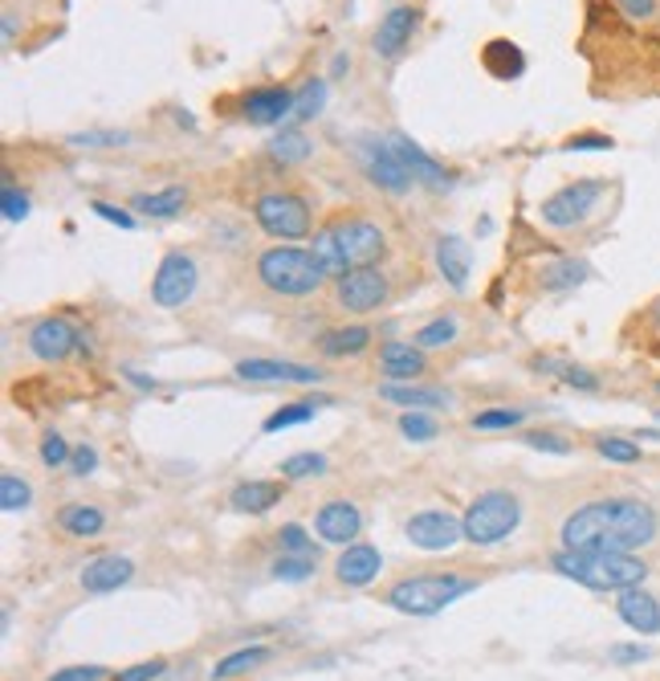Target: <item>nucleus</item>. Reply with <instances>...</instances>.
<instances>
[{
	"mask_svg": "<svg viewBox=\"0 0 660 681\" xmlns=\"http://www.w3.org/2000/svg\"><path fill=\"white\" fill-rule=\"evenodd\" d=\"M90 213H99L102 220H111V225H118V229H135V213H127V208H118V204L90 201Z\"/></svg>",
	"mask_w": 660,
	"mask_h": 681,
	"instance_id": "nucleus-50",
	"label": "nucleus"
},
{
	"mask_svg": "<svg viewBox=\"0 0 660 681\" xmlns=\"http://www.w3.org/2000/svg\"><path fill=\"white\" fill-rule=\"evenodd\" d=\"M315 258L330 277H343L346 270H363V265H379L388 253V232L367 217L334 220L327 229L315 232Z\"/></svg>",
	"mask_w": 660,
	"mask_h": 681,
	"instance_id": "nucleus-2",
	"label": "nucleus"
},
{
	"mask_svg": "<svg viewBox=\"0 0 660 681\" xmlns=\"http://www.w3.org/2000/svg\"><path fill=\"white\" fill-rule=\"evenodd\" d=\"M465 592H474V580H460L453 571H429V576H408V580L391 583L388 604L408 616H436Z\"/></svg>",
	"mask_w": 660,
	"mask_h": 681,
	"instance_id": "nucleus-5",
	"label": "nucleus"
},
{
	"mask_svg": "<svg viewBox=\"0 0 660 681\" xmlns=\"http://www.w3.org/2000/svg\"><path fill=\"white\" fill-rule=\"evenodd\" d=\"M517 519H522V502H517V493L510 490H486L477 493L469 510H465V543H474V547H493V543H502V538L514 535Z\"/></svg>",
	"mask_w": 660,
	"mask_h": 681,
	"instance_id": "nucleus-7",
	"label": "nucleus"
},
{
	"mask_svg": "<svg viewBox=\"0 0 660 681\" xmlns=\"http://www.w3.org/2000/svg\"><path fill=\"white\" fill-rule=\"evenodd\" d=\"M657 391H660V379H657Z\"/></svg>",
	"mask_w": 660,
	"mask_h": 681,
	"instance_id": "nucleus-62",
	"label": "nucleus"
},
{
	"mask_svg": "<svg viewBox=\"0 0 660 681\" xmlns=\"http://www.w3.org/2000/svg\"><path fill=\"white\" fill-rule=\"evenodd\" d=\"M277 502H282V481H241L229 493V507L241 514H265Z\"/></svg>",
	"mask_w": 660,
	"mask_h": 681,
	"instance_id": "nucleus-28",
	"label": "nucleus"
},
{
	"mask_svg": "<svg viewBox=\"0 0 660 681\" xmlns=\"http://www.w3.org/2000/svg\"><path fill=\"white\" fill-rule=\"evenodd\" d=\"M391 147H396V156H400V163L408 168V175H412V184H420V189L429 192H445L453 189V175H448V168L441 160H432L429 151L412 139V135H403V130H396L391 135Z\"/></svg>",
	"mask_w": 660,
	"mask_h": 681,
	"instance_id": "nucleus-16",
	"label": "nucleus"
},
{
	"mask_svg": "<svg viewBox=\"0 0 660 681\" xmlns=\"http://www.w3.org/2000/svg\"><path fill=\"white\" fill-rule=\"evenodd\" d=\"M94 469H99V450H94V445H87V441H82V445H73V457H70V474H73V478H90Z\"/></svg>",
	"mask_w": 660,
	"mask_h": 681,
	"instance_id": "nucleus-49",
	"label": "nucleus"
},
{
	"mask_svg": "<svg viewBox=\"0 0 660 681\" xmlns=\"http://www.w3.org/2000/svg\"><path fill=\"white\" fill-rule=\"evenodd\" d=\"M400 433L408 436V441L424 445V441H432V436L441 433V424H436V417L424 412V408H403L400 412Z\"/></svg>",
	"mask_w": 660,
	"mask_h": 681,
	"instance_id": "nucleus-38",
	"label": "nucleus"
},
{
	"mask_svg": "<svg viewBox=\"0 0 660 681\" xmlns=\"http://www.w3.org/2000/svg\"><path fill=\"white\" fill-rule=\"evenodd\" d=\"M130 576H135V564H130L127 555H99V559H90L82 567L78 583L94 595H106V592H118L123 583H130Z\"/></svg>",
	"mask_w": 660,
	"mask_h": 681,
	"instance_id": "nucleus-21",
	"label": "nucleus"
},
{
	"mask_svg": "<svg viewBox=\"0 0 660 681\" xmlns=\"http://www.w3.org/2000/svg\"><path fill=\"white\" fill-rule=\"evenodd\" d=\"M175 123H180V127H187V130H196V118L187 115V111H175Z\"/></svg>",
	"mask_w": 660,
	"mask_h": 681,
	"instance_id": "nucleus-58",
	"label": "nucleus"
},
{
	"mask_svg": "<svg viewBox=\"0 0 660 681\" xmlns=\"http://www.w3.org/2000/svg\"><path fill=\"white\" fill-rule=\"evenodd\" d=\"M196 282H201L196 258L184 253V249H172V253H163V261L156 265V277H151V303L163 306V310H175V306H184L187 298L196 294Z\"/></svg>",
	"mask_w": 660,
	"mask_h": 681,
	"instance_id": "nucleus-9",
	"label": "nucleus"
},
{
	"mask_svg": "<svg viewBox=\"0 0 660 681\" xmlns=\"http://www.w3.org/2000/svg\"><path fill=\"white\" fill-rule=\"evenodd\" d=\"M258 282L277 298H310V294L322 291L327 282V270L322 261L315 258V249H301V246H270L253 265Z\"/></svg>",
	"mask_w": 660,
	"mask_h": 681,
	"instance_id": "nucleus-4",
	"label": "nucleus"
},
{
	"mask_svg": "<svg viewBox=\"0 0 660 681\" xmlns=\"http://www.w3.org/2000/svg\"><path fill=\"white\" fill-rule=\"evenodd\" d=\"M457 339V319H448V315H441V319L424 322L417 334H412V343L424 351H436V348H448Z\"/></svg>",
	"mask_w": 660,
	"mask_h": 681,
	"instance_id": "nucleus-37",
	"label": "nucleus"
},
{
	"mask_svg": "<svg viewBox=\"0 0 660 681\" xmlns=\"http://www.w3.org/2000/svg\"><path fill=\"white\" fill-rule=\"evenodd\" d=\"M588 277H591V265L583 258H559V261H546L543 270H538V286L550 294H562L583 286Z\"/></svg>",
	"mask_w": 660,
	"mask_h": 681,
	"instance_id": "nucleus-27",
	"label": "nucleus"
},
{
	"mask_svg": "<svg viewBox=\"0 0 660 681\" xmlns=\"http://www.w3.org/2000/svg\"><path fill=\"white\" fill-rule=\"evenodd\" d=\"M355 156H360L363 175H367L379 192H388V196H403V192L412 189V175H408V168L400 163L391 139H363Z\"/></svg>",
	"mask_w": 660,
	"mask_h": 681,
	"instance_id": "nucleus-11",
	"label": "nucleus"
},
{
	"mask_svg": "<svg viewBox=\"0 0 660 681\" xmlns=\"http://www.w3.org/2000/svg\"><path fill=\"white\" fill-rule=\"evenodd\" d=\"M652 319H657V322H660V303H657V306H652Z\"/></svg>",
	"mask_w": 660,
	"mask_h": 681,
	"instance_id": "nucleus-61",
	"label": "nucleus"
},
{
	"mask_svg": "<svg viewBox=\"0 0 660 681\" xmlns=\"http://www.w3.org/2000/svg\"><path fill=\"white\" fill-rule=\"evenodd\" d=\"M403 535H408V543L412 547H420V552H453L460 538H465V522L453 519L448 510H420V514H412V519L403 522Z\"/></svg>",
	"mask_w": 660,
	"mask_h": 681,
	"instance_id": "nucleus-12",
	"label": "nucleus"
},
{
	"mask_svg": "<svg viewBox=\"0 0 660 681\" xmlns=\"http://www.w3.org/2000/svg\"><path fill=\"white\" fill-rule=\"evenodd\" d=\"M315 348L322 360H355V355H363V351L372 348V327H363V322H355V327H334V331L318 334Z\"/></svg>",
	"mask_w": 660,
	"mask_h": 681,
	"instance_id": "nucleus-24",
	"label": "nucleus"
},
{
	"mask_svg": "<svg viewBox=\"0 0 660 681\" xmlns=\"http://www.w3.org/2000/svg\"><path fill=\"white\" fill-rule=\"evenodd\" d=\"M270 661V649L265 645H244V649H232L225 652L213 669H208V681H232V678H244L249 669H258Z\"/></svg>",
	"mask_w": 660,
	"mask_h": 681,
	"instance_id": "nucleus-31",
	"label": "nucleus"
},
{
	"mask_svg": "<svg viewBox=\"0 0 660 681\" xmlns=\"http://www.w3.org/2000/svg\"><path fill=\"white\" fill-rule=\"evenodd\" d=\"M379 400H391V405L400 408H445L453 396L445 388H432V384H379Z\"/></svg>",
	"mask_w": 660,
	"mask_h": 681,
	"instance_id": "nucleus-25",
	"label": "nucleus"
},
{
	"mask_svg": "<svg viewBox=\"0 0 660 681\" xmlns=\"http://www.w3.org/2000/svg\"><path fill=\"white\" fill-rule=\"evenodd\" d=\"M315 567H318L315 555H277V559H273V580L301 583L315 576Z\"/></svg>",
	"mask_w": 660,
	"mask_h": 681,
	"instance_id": "nucleus-39",
	"label": "nucleus"
},
{
	"mask_svg": "<svg viewBox=\"0 0 660 681\" xmlns=\"http://www.w3.org/2000/svg\"><path fill=\"white\" fill-rule=\"evenodd\" d=\"M327 106V82L322 78H306L298 90H294V115H289V127H301L315 115H322Z\"/></svg>",
	"mask_w": 660,
	"mask_h": 681,
	"instance_id": "nucleus-33",
	"label": "nucleus"
},
{
	"mask_svg": "<svg viewBox=\"0 0 660 681\" xmlns=\"http://www.w3.org/2000/svg\"><path fill=\"white\" fill-rule=\"evenodd\" d=\"M294 115V90L289 87H253L241 99V118L253 127H277Z\"/></svg>",
	"mask_w": 660,
	"mask_h": 681,
	"instance_id": "nucleus-18",
	"label": "nucleus"
},
{
	"mask_svg": "<svg viewBox=\"0 0 660 681\" xmlns=\"http://www.w3.org/2000/svg\"><path fill=\"white\" fill-rule=\"evenodd\" d=\"M648 657H652V652H648L645 645H612V649H607V661H612V666H640Z\"/></svg>",
	"mask_w": 660,
	"mask_h": 681,
	"instance_id": "nucleus-51",
	"label": "nucleus"
},
{
	"mask_svg": "<svg viewBox=\"0 0 660 681\" xmlns=\"http://www.w3.org/2000/svg\"><path fill=\"white\" fill-rule=\"evenodd\" d=\"M531 450H538V453H555V457H567L571 453V441L567 436H559V433H543V429H534V433H526L522 436Z\"/></svg>",
	"mask_w": 660,
	"mask_h": 681,
	"instance_id": "nucleus-46",
	"label": "nucleus"
},
{
	"mask_svg": "<svg viewBox=\"0 0 660 681\" xmlns=\"http://www.w3.org/2000/svg\"><path fill=\"white\" fill-rule=\"evenodd\" d=\"M187 669H192V666H187ZM187 669H184V678H180V673H175L172 681H192V673H187Z\"/></svg>",
	"mask_w": 660,
	"mask_h": 681,
	"instance_id": "nucleus-60",
	"label": "nucleus"
},
{
	"mask_svg": "<svg viewBox=\"0 0 660 681\" xmlns=\"http://www.w3.org/2000/svg\"><path fill=\"white\" fill-rule=\"evenodd\" d=\"M30 502H33L30 481L21 478V474H0V510L16 514V510H30Z\"/></svg>",
	"mask_w": 660,
	"mask_h": 681,
	"instance_id": "nucleus-40",
	"label": "nucleus"
},
{
	"mask_svg": "<svg viewBox=\"0 0 660 681\" xmlns=\"http://www.w3.org/2000/svg\"><path fill=\"white\" fill-rule=\"evenodd\" d=\"M550 567L562 580H574L591 592H628L648 580V564L636 555H591V552H567L562 547Z\"/></svg>",
	"mask_w": 660,
	"mask_h": 681,
	"instance_id": "nucleus-3",
	"label": "nucleus"
},
{
	"mask_svg": "<svg viewBox=\"0 0 660 681\" xmlns=\"http://www.w3.org/2000/svg\"><path fill=\"white\" fill-rule=\"evenodd\" d=\"M282 469V478L286 481H306V478H322L327 474V457L315 450H306V453H289L286 462L277 465Z\"/></svg>",
	"mask_w": 660,
	"mask_h": 681,
	"instance_id": "nucleus-36",
	"label": "nucleus"
},
{
	"mask_svg": "<svg viewBox=\"0 0 660 681\" xmlns=\"http://www.w3.org/2000/svg\"><path fill=\"white\" fill-rule=\"evenodd\" d=\"M70 147H127L130 144V130H73Z\"/></svg>",
	"mask_w": 660,
	"mask_h": 681,
	"instance_id": "nucleus-43",
	"label": "nucleus"
},
{
	"mask_svg": "<svg viewBox=\"0 0 660 681\" xmlns=\"http://www.w3.org/2000/svg\"><path fill=\"white\" fill-rule=\"evenodd\" d=\"M379 372H384V384H412L429 372V355L412 339H388L379 348Z\"/></svg>",
	"mask_w": 660,
	"mask_h": 681,
	"instance_id": "nucleus-19",
	"label": "nucleus"
},
{
	"mask_svg": "<svg viewBox=\"0 0 660 681\" xmlns=\"http://www.w3.org/2000/svg\"><path fill=\"white\" fill-rule=\"evenodd\" d=\"M253 220L273 241H306L310 229H315V208L301 192L270 189L253 201Z\"/></svg>",
	"mask_w": 660,
	"mask_h": 681,
	"instance_id": "nucleus-6",
	"label": "nucleus"
},
{
	"mask_svg": "<svg viewBox=\"0 0 660 681\" xmlns=\"http://www.w3.org/2000/svg\"><path fill=\"white\" fill-rule=\"evenodd\" d=\"M607 147H612L607 135H571V139L562 144V151H607Z\"/></svg>",
	"mask_w": 660,
	"mask_h": 681,
	"instance_id": "nucleus-53",
	"label": "nucleus"
},
{
	"mask_svg": "<svg viewBox=\"0 0 660 681\" xmlns=\"http://www.w3.org/2000/svg\"><path fill=\"white\" fill-rule=\"evenodd\" d=\"M346 70H351V58H346V54H339V58L330 61V78H343Z\"/></svg>",
	"mask_w": 660,
	"mask_h": 681,
	"instance_id": "nucleus-56",
	"label": "nucleus"
},
{
	"mask_svg": "<svg viewBox=\"0 0 660 681\" xmlns=\"http://www.w3.org/2000/svg\"><path fill=\"white\" fill-rule=\"evenodd\" d=\"M78 355H87V360H90V355H94V339H90L87 331H82V343H78Z\"/></svg>",
	"mask_w": 660,
	"mask_h": 681,
	"instance_id": "nucleus-57",
	"label": "nucleus"
},
{
	"mask_svg": "<svg viewBox=\"0 0 660 681\" xmlns=\"http://www.w3.org/2000/svg\"><path fill=\"white\" fill-rule=\"evenodd\" d=\"M315 531L322 543H334V547H351L363 531V514L355 502L346 498H334V502H322L315 514Z\"/></svg>",
	"mask_w": 660,
	"mask_h": 681,
	"instance_id": "nucleus-17",
	"label": "nucleus"
},
{
	"mask_svg": "<svg viewBox=\"0 0 660 681\" xmlns=\"http://www.w3.org/2000/svg\"><path fill=\"white\" fill-rule=\"evenodd\" d=\"M616 612H619V621L628 624L631 633H640V637L660 633V600L657 595H648L645 588L616 592Z\"/></svg>",
	"mask_w": 660,
	"mask_h": 681,
	"instance_id": "nucleus-22",
	"label": "nucleus"
},
{
	"mask_svg": "<svg viewBox=\"0 0 660 681\" xmlns=\"http://www.w3.org/2000/svg\"><path fill=\"white\" fill-rule=\"evenodd\" d=\"M159 678H168V661L163 657H151V661H139V666L115 673V681H159Z\"/></svg>",
	"mask_w": 660,
	"mask_h": 681,
	"instance_id": "nucleus-47",
	"label": "nucleus"
},
{
	"mask_svg": "<svg viewBox=\"0 0 660 681\" xmlns=\"http://www.w3.org/2000/svg\"><path fill=\"white\" fill-rule=\"evenodd\" d=\"M531 417V408H510V405H498V408H486V412H477L474 429L477 433H505V429H517V424Z\"/></svg>",
	"mask_w": 660,
	"mask_h": 681,
	"instance_id": "nucleus-35",
	"label": "nucleus"
},
{
	"mask_svg": "<svg viewBox=\"0 0 660 681\" xmlns=\"http://www.w3.org/2000/svg\"><path fill=\"white\" fill-rule=\"evenodd\" d=\"M432 258H436V270L445 277L453 291H465L469 286V274H474V249L465 237L457 232H441L436 241H432Z\"/></svg>",
	"mask_w": 660,
	"mask_h": 681,
	"instance_id": "nucleus-20",
	"label": "nucleus"
},
{
	"mask_svg": "<svg viewBox=\"0 0 660 681\" xmlns=\"http://www.w3.org/2000/svg\"><path fill=\"white\" fill-rule=\"evenodd\" d=\"M481 61H486V70L493 73L498 82H514V78L526 73V58H522V49H517L514 42H505V37L489 42L486 49H481Z\"/></svg>",
	"mask_w": 660,
	"mask_h": 681,
	"instance_id": "nucleus-30",
	"label": "nucleus"
},
{
	"mask_svg": "<svg viewBox=\"0 0 660 681\" xmlns=\"http://www.w3.org/2000/svg\"><path fill=\"white\" fill-rule=\"evenodd\" d=\"M660 531L657 510L640 498H595L567 514L562 547L591 555H631L648 547Z\"/></svg>",
	"mask_w": 660,
	"mask_h": 681,
	"instance_id": "nucleus-1",
	"label": "nucleus"
},
{
	"mask_svg": "<svg viewBox=\"0 0 660 681\" xmlns=\"http://www.w3.org/2000/svg\"><path fill=\"white\" fill-rule=\"evenodd\" d=\"M184 204H187L184 184H168V189H159V192H139V196H130V213H144V217H156V220H172L184 213Z\"/></svg>",
	"mask_w": 660,
	"mask_h": 681,
	"instance_id": "nucleus-26",
	"label": "nucleus"
},
{
	"mask_svg": "<svg viewBox=\"0 0 660 681\" xmlns=\"http://www.w3.org/2000/svg\"><path fill=\"white\" fill-rule=\"evenodd\" d=\"M391 282L379 265H363V270H346L343 277H334V298L351 315H372L388 303Z\"/></svg>",
	"mask_w": 660,
	"mask_h": 681,
	"instance_id": "nucleus-10",
	"label": "nucleus"
},
{
	"mask_svg": "<svg viewBox=\"0 0 660 681\" xmlns=\"http://www.w3.org/2000/svg\"><path fill=\"white\" fill-rule=\"evenodd\" d=\"M37 453H42V465H49V469H61V465H70V457H73L70 441L61 433H45Z\"/></svg>",
	"mask_w": 660,
	"mask_h": 681,
	"instance_id": "nucleus-44",
	"label": "nucleus"
},
{
	"mask_svg": "<svg viewBox=\"0 0 660 681\" xmlns=\"http://www.w3.org/2000/svg\"><path fill=\"white\" fill-rule=\"evenodd\" d=\"M640 441H660V433H640Z\"/></svg>",
	"mask_w": 660,
	"mask_h": 681,
	"instance_id": "nucleus-59",
	"label": "nucleus"
},
{
	"mask_svg": "<svg viewBox=\"0 0 660 681\" xmlns=\"http://www.w3.org/2000/svg\"><path fill=\"white\" fill-rule=\"evenodd\" d=\"M595 450H600V457H607V462H616V465H636L640 462V445L628 441V436H600V441H595Z\"/></svg>",
	"mask_w": 660,
	"mask_h": 681,
	"instance_id": "nucleus-41",
	"label": "nucleus"
},
{
	"mask_svg": "<svg viewBox=\"0 0 660 681\" xmlns=\"http://www.w3.org/2000/svg\"><path fill=\"white\" fill-rule=\"evenodd\" d=\"M315 156V144H310V135L301 127H282L277 135L270 139V160L277 168H298Z\"/></svg>",
	"mask_w": 660,
	"mask_h": 681,
	"instance_id": "nucleus-29",
	"label": "nucleus"
},
{
	"mask_svg": "<svg viewBox=\"0 0 660 681\" xmlns=\"http://www.w3.org/2000/svg\"><path fill=\"white\" fill-rule=\"evenodd\" d=\"M58 526L73 538H94L106 526V514L99 507H87V502H70V507H61Z\"/></svg>",
	"mask_w": 660,
	"mask_h": 681,
	"instance_id": "nucleus-32",
	"label": "nucleus"
},
{
	"mask_svg": "<svg viewBox=\"0 0 660 681\" xmlns=\"http://www.w3.org/2000/svg\"><path fill=\"white\" fill-rule=\"evenodd\" d=\"M559 379L567 388H579V391H600V376L588 372V367H579V363H562L559 367Z\"/></svg>",
	"mask_w": 660,
	"mask_h": 681,
	"instance_id": "nucleus-48",
	"label": "nucleus"
},
{
	"mask_svg": "<svg viewBox=\"0 0 660 681\" xmlns=\"http://www.w3.org/2000/svg\"><path fill=\"white\" fill-rule=\"evenodd\" d=\"M232 376L244 379V384H322V372L310 367V363H294V360H241L232 367Z\"/></svg>",
	"mask_w": 660,
	"mask_h": 681,
	"instance_id": "nucleus-15",
	"label": "nucleus"
},
{
	"mask_svg": "<svg viewBox=\"0 0 660 681\" xmlns=\"http://www.w3.org/2000/svg\"><path fill=\"white\" fill-rule=\"evenodd\" d=\"M277 538H282V552L286 555H315V538L301 531L298 522H286L282 531H277ZM318 559V555H315Z\"/></svg>",
	"mask_w": 660,
	"mask_h": 681,
	"instance_id": "nucleus-45",
	"label": "nucleus"
},
{
	"mask_svg": "<svg viewBox=\"0 0 660 681\" xmlns=\"http://www.w3.org/2000/svg\"><path fill=\"white\" fill-rule=\"evenodd\" d=\"M0 33H4V45L13 42V37H16V13H4V16H0Z\"/></svg>",
	"mask_w": 660,
	"mask_h": 681,
	"instance_id": "nucleus-55",
	"label": "nucleus"
},
{
	"mask_svg": "<svg viewBox=\"0 0 660 681\" xmlns=\"http://www.w3.org/2000/svg\"><path fill=\"white\" fill-rule=\"evenodd\" d=\"M102 678H106L102 666H70V669H54V678L45 681H102Z\"/></svg>",
	"mask_w": 660,
	"mask_h": 681,
	"instance_id": "nucleus-52",
	"label": "nucleus"
},
{
	"mask_svg": "<svg viewBox=\"0 0 660 681\" xmlns=\"http://www.w3.org/2000/svg\"><path fill=\"white\" fill-rule=\"evenodd\" d=\"M603 192H607V180L583 175V180L562 184L559 192H550V196L538 204V217H543V225H550V229H574V225H583V220L595 213V204L603 201Z\"/></svg>",
	"mask_w": 660,
	"mask_h": 681,
	"instance_id": "nucleus-8",
	"label": "nucleus"
},
{
	"mask_svg": "<svg viewBox=\"0 0 660 681\" xmlns=\"http://www.w3.org/2000/svg\"><path fill=\"white\" fill-rule=\"evenodd\" d=\"M25 343H30V351L42 363H61V360H70L73 351H78V343H82V331H78V327H73L66 315H45V319H37L30 327Z\"/></svg>",
	"mask_w": 660,
	"mask_h": 681,
	"instance_id": "nucleus-13",
	"label": "nucleus"
},
{
	"mask_svg": "<svg viewBox=\"0 0 660 681\" xmlns=\"http://www.w3.org/2000/svg\"><path fill=\"white\" fill-rule=\"evenodd\" d=\"M0 213H4V220H25L30 217V196L16 189L13 175H4V189H0Z\"/></svg>",
	"mask_w": 660,
	"mask_h": 681,
	"instance_id": "nucleus-42",
	"label": "nucleus"
},
{
	"mask_svg": "<svg viewBox=\"0 0 660 681\" xmlns=\"http://www.w3.org/2000/svg\"><path fill=\"white\" fill-rule=\"evenodd\" d=\"M616 4L628 21H648V16L657 13V0H616Z\"/></svg>",
	"mask_w": 660,
	"mask_h": 681,
	"instance_id": "nucleus-54",
	"label": "nucleus"
},
{
	"mask_svg": "<svg viewBox=\"0 0 660 681\" xmlns=\"http://www.w3.org/2000/svg\"><path fill=\"white\" fill-rule=\"evenodd\" d=\"M379 567H384L379 547H372V543H351V547L339 555V564H334V576H339V583H346V588H367V583L379 576Z\"/></svg>",
	"mask_w": 660,
	"mask_h": 681,
	"instance_id": "nucleus-23",
	"label": "nucleus"
},
{
	"mask_svg": "<svg viewBox=\"0 0 660 681\" xmlns=\"http://www.w3.org/2000/svg\"><path fill=\"white\" fill-rule=\"evenodd\" d=\"M330 400L327 396H318V400H294V405H286V408H277V412H270L265 417V433H282V429H294V424H306V421H315V412L318 408H327Z\"/></svg>",
	"mask_w": 660,
	"mask_h": 681,
	"instance_id": "nucleus-34",
	"label": "nucleus"
},
{
	"mask_svg": "<svg viewBox=\"0 0 660 681\" xmlns=\"http://www.w3.org/2000/svg\"><path fill=\"white\" fill-rule=\"evenodd\" d=\"M417 30H420L417 4H396V9H388V13L379 16V30H375V37H372L375 58H384V61L403 58V49L412 45Z\"/></svg>",
	"mask_w": 660,
	"mask_h": 681,
	"instance_id": "nucleus-14",
	"label": "nucleus"
}]
</instances>
